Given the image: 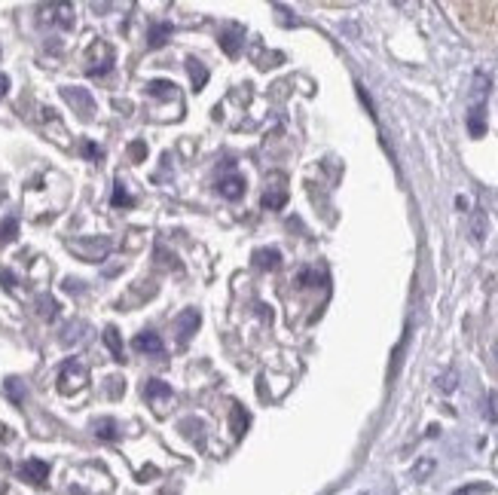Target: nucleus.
Returning <instances> with one entry per match:
<instances>
[{
    "label": "nucleus",
    "instance_id": "nucleus-14",
    "mask_svg": "<svg viewBox=\"0 0 498 495\" xmlns=\"http://www.w3.org/2000/svg\"><path fill=\"white\" fill-rule=\"evenodd\" d=\"M104 343H107L110 352H114L116 361H126V358H123V336H119L116 327H107V330H104Z\"/></svg>",
    "mask_w": 498,
    "mask_h": 495
},
{
    "label": "nucleus",
    "instance_id": "nucleus-10",
    "mask_svg": "<svg viewBox=\"0 0 498 495\" xmlns=\"http://www.w3.org/2000/svg\"><path fill=\"white\" fill-rule=\"evenodd\" d=\"M171 31H174V28H171L169 22H156V25H150V34H147V43H150L153 49H159L162 43H169Z\"/></svg>",
    "mask_w": 498,
    "mask_h": 495
},
{
    "label": "nucleus",
    "instance_id": "nucleus-15",
    "mask_svg": "<svg viewBox=\"0 0 498 495\" xmlns=\"http://www.w3.org/2000/svg\"><path fill=\"white\" fill-rule=\"evenodd\" d=\"M37 315H43L46 321H52L55 315H59V302H55L52 297H46V293H43V297L37 300Z\"/></svg>",
    "mask_w": 498,
    "mask_h": 495
},
{
    "label": "nucleus",
    "instance_id": "nucleus-30",
    "mask_svg": "<svg viewBox=\"0 0 498 495\" xmlns=\"http://www.w3.org/2000/svg\"><path fill=\"white\" fill-rule=\"evenodd\" d=\"M483 492H486V486L474 483V486H465V489H458V492H453V495H483Z\"/></svg>",
    "mask_w": 498,
    "mask_h": 495
},
{
    "label": "nucleus",
    "instance_id": "nucleus-27",
    "mask_svg": "<svg viewBox=\"0 0 498 495\" xmlns=\"http://www.w3.org/2000/svg\"><path fill=\"white\" fill-rule=\"evenodd\" d=\"M114 205H116V208H126V205H132V199L126 196L123 183H116V187H114Z\"/></svg>",
    "mask_w": 498,
    "mask_h": 495
},
{
    "label": "nucleus",
    "instance_id": "nucleus-3",
    "mask_svg": "<svg viewBox=\"0 0 498 495\" xmlns=\"http://www.w3.org/2000/svg\"><path fill=\"white\" fill-rule=\"evenodd\" d=\"M61 98L68 101V104L77 110L80 116H92L95 114V101H92V95L86 89H77V86H64L61 89Z\"/></svg>",
    "mask_w": 498,
    "mask_h": 495
},
{
    "label": "nucleus",
    "instance_id": "nucleus-33",
    "mask_svg": "<svg viewBox=\"0 0 498 495\" xmlns=\"http://www.w3.org/2000/svg\"><path fill=\"white\" fill-rule=\"evenodd\" d=\"M6 89H9V80L4 77V73H0V98H4V95H6Z\"/></svg>",
    "mask_w": 498,
    "mask_h": 495
},
{
    "label": "nucleus",
    "instance_id": "nucleus-26",
    "mask_svg": "<svg viewBox=\"0 0 498 495\" xmlns=\"http://www.w3.org/2000/svg\"><path fill=\"white\" fill-rule=\"evenodd\" d=\"M431 471H435V462H431V458H422V462L413 468V477H416V480H422V477L431 474Z\"/></svg>",
    "mask_w": 498,
    "mask_h": 495
},
{
    "label": "nucleus",
    "instance_id": "nucleus-5",
    "mask_svg": "<svg viewBox=\"0 0 498 495\" xmlns=\"http://www.w3.org/2000/svg\"><path fill=\"white\" fill-rule=\"evenodd\" d=\"M217 192L224 199H229V202L242 199L245 196V178H238V174H226V178L217 181Z\"/></svg>",
    "mask_w": 498,
    "mask_h": 495
},
{
    "label": "nucleus",
    "instance_id": "nucleus-7",
    "mask_svg": "<svg viewBox=\"0 0 498 495\" xmlns=\"http://www.w3.org/2000/svg\"><path fill=\"white\" fill-rule=\"evenodd\" d=\"M220 49H224L229 59H236V55L242 52V28H226V31L220 34Z\"/></svg>",
    "mask_w": 498,
    "mask_h": 495
},
{
    "label": "nucleus",
    "instance_id": "nucleus-28",
    "mask_svg": "<svg viewBox=\"0 0 498 495\" xmlns=\"http://www.w3.org/2000/svg\"><path fill=\"white\" fill-rule=\"evenodd\" d=\"M128 156H132V159H138V162H141L144 156H147V144H144V141H135L132 147H128Z\"/></svg>",
    "mask_w": 498,
    "mask_h": 495
},
{
    "label": "nucleus",
    "instance_id": "nucleus-29",
    "mask_svg": "<svg viewBox=\"0 0 498 495\" xmlns=\"http://www.w3.org/2000/svg\"><path fill=\"white\" fill-rule=\"evenodd\" d=\"M6 391H9V398H13V401H22V385H18L16 379L6 382Z\"/></svg>",
    "mask_w": 498,
    "mask_h": 495
},
{
    "label": "nucleus",
    "instance_id": "nucleus-8",
    "mask_svg": "<svg viewBox=\"0 0 498 495\" xmlns=\"http://www.w3.org/2000/svg\"><path fill=\"white\" fill-rule=\"evenodd\" d=\"M135 348L138 352H144V355H162V336L159 334H138L135 336Z\"/></svg>",
    "mask_w": 498,
    "mask_h": 495
},
{
    "label": "nucleus",
    "instance_id": "nucleus-23",
    "mask_svg": "<svg viewBox=\"0 0 498 495\" xmlns=\"http://www.w3.org/2000/svg\"><path fill=\"white\" fill-rule=\"evenodd\" d=\"M147 89H150V95H171V92H174V86L169 80H153Z\"/></svg>",
    "mask_w": 498,
    "mask_h": 495
},
{
    "label": "nucleus",
    "instance_id": "nucleus-32",
    "mask_svg": "<svg viewBox=\"0 0 498 495\" xmlns=\"http://www.w3.org/2000/svg\"><path fill=\"white\" fill-rule=\"evenodd\" d=\"M0 284H4V288H16V275L13 272H0Z\"/></svg>",
    "mask_w": 498,
    "mask_h": 495
},
{
    "label": "nucleus",
    "instance_id": "nucleus-31",
    "mask_svg": "<svg viewBox=\"0 0 498 495\" xmlns=\"http://www.w3.org/2000/svg\"><path fill=\"white\" fill-rule=\"evenodd\" d=\"M83 153H86V156H89V159H101V150H98V147H95V144H89V141H86V144H83Z\"/></svg>",
    "mask_w": 498,
    "mask_h": 495
},
{
    "label": "nucleus",
    "instance_id": "nucleus-19",
    "mask_svg": "<svg viewBox=\"0 0 498 495\" xmlns=\"http://www.w3.org/2000/svg\"><path fill=\"white\" fill-rule=\"evenodd\" d=\"M52 13H55V22H59V25H64V28H71V25H73V6H71V4L52 6Z\"/></svg>",
    "mask_w": 498,
    "mask_h": 495
},
{
    "label": "nucleus",
    "instance_id": "nucleus-12",
    "mask_svg": "<svg viewBox=\"0 0 498 495\" xmlns=\"http://www.w3.org/2000/svg\"><path fill=\"white\" fill-rule=\"evenodd\" d=\"M257 266L260 269H279V263H281V254L275 251V248H263V251H257Z\"/></svg>",
    "mask_w": 498,
    "mask_h": 495
},
{
    "label": "nucleus",
    "instance_id": "nucleus-34",
    "mask_svg": "<svg viewBox=\"0 0 498 495\" xmlns=\"http://www.w3.org/2000/svg\"><path fill=\"white\" fill-rule=\"evenodd\" d=\"M495 352H498V346H495Z\"/></svg>",
    "mask_w": 498,
    "mask_h": 495
},
{
    "label": "nucleus",
    "instance_id": "nucleus-22",
    "mask_svg": "<svg viewBox=\"0 0 498 495\" xmlns=\"http://www.w3.org/2000/svg\"><path fill=\"white\" fill-rule=\"evenodd\" d=\"M83 330H86V324H80V321H73V324L64 327V334H61V343H77V339H83Z\"/></svg>",
    "mask_w": 498,
    "mask_h": 495
},
{
    "label": "nucleus",
    "instance_id": "nucleus-6",
    "mask_svg": "<svg viewBox=\"0 0 498 495\" xmlns=\"http://www.w3.org/2000/svg\"><path fill=\"white\" fill-rule=\"evenodd\" d=\"M199 312L196 309H187V312H183V315L178 318V339H181V343H187V339L193 336V334H196V330H199Z\"/></svg>",
    "mask_w": 498,
    "mask_h": 495
},
{
    "label": "nucleus",
    "instance_id": "nucleus-13",
    "mask_svg": "<svg viewBox=\"0 0 498 495\" xmlns=\"http://www.w3.org/2000/svg\"><path fill=\"white\" fill-rule=\"evenodd\" d=\"M486 233H490V220H486V211H474V214H471V236H474V242H483Z\"/></svg>",
    "mask_w": 498,
    "mask_h": 495
},
{
    "label": "nucleus",
    "instance_id": "nucleus-20",
    "mask_svg": "<svg viewBox=\"0 0 498 495\" xmlns=\"http://www.w3.org/2000/svg\"><path fill=\"white\" fill-rule=\"evenodd\" d=\"M233 431H236V437H242L248 431V412H245V407H238V403L233 410Z\"/></svg>",
    "mask_w": 498,
    "mask_h": 495
},
{
    "label": "nucleus",
    "instance_id": "nucleus-2",
    "mask_svg": "<svg viewBox=\"0 0 498 495\" xmlns=\"http://www.w3.org/2000/svg\"><path fill=\"white\" fill-rule=\"evenodd\" d=\"M68 248L73 254H80L83 260L98 263V260H104L107 251H110V238H95V242H68Z\"/></svg>",
    "mask_w": 498,
    "mask_h": 495
},
{
    "label": "nucleus",
    "instance_id": "nucleus-16",
    "mask_svg": "<svg viewBox=\"0 0 498 495\" xmlns=\"http://www.w3.org/2000/svg\"><path fill=\"white\" fill-rule=\"evenodd\" d=\"M187 71L193 73V89H202L205 86V77H208V71L202 68V64L196 59H187Z\"/></svg>",
    "mask_w": 498,
    "mask_h": 495
},
{
    "label": "nucleus",
    "instance_id": "nucleus-25",
    "mask_svg": "<svg viewBox=\"0 0 498 495\" xmlns=\"http://www.w3.org/2000/svg\"><path fill=\"white\" fill-rule=\"evenodd\" d=\"M486 419L490 422H498V391L490 394V401H486Z\"/></svg>",
    "mask_w": 498,
    "mask_h": 495
},
{
    "label": "nucleus",
    "instance_id": "nucleus-17",
    "mask_svg": "<svg viewBox=\"0 0 498 495\" xmlns=\"http://www.w3.org/2000/svg\"><path fill=\"white\" fill-rule=\"evenodd\" d=\"M95 434L101 440H116V422L114 419H98L95 422Z\"/></svg>",
    "mask_w": 498,
    "mask_h": 495
},
{
    "label": "nucleus",
    "instance_id": "nucleus-24",
    "mask_svg": "<svg viewBox=\"0 0 498 495\" xmlns=\"http://www.w3.org/2000/svg\"><path fill=\"white\" fill-rule=\"evenodd\" d=\"M437 385H440V391H453L456 385H458V376H456L453 370H449V373H444V376H440V379H437Z\"/></svg>",
    "mask_w": 498,
    "mask_h": 495
},
{
    "label": "nucleus",
    "instance_id": "nucleus-1",
    "mask_svg": "<svg viewBox=\"0 0 498 495\" xmlns=\"http://www.w3.org/2000/svg\"><path fill=\"white\" fill-rule=\"evenodd\" d=\"M89 382V373H86V367H83L80 361H64V367H61V376H59V389L64 391V394H71V391H77V389H83V385Z\"/></svg>",
    "mask_w": 498,
    "mask_h": 495
},
{
    "label": "nucleus",
    "instance_id": "nucleus-18",
    "mask_svg": "<svg viewBox=\"0 0 498 495\" xmlns=\"http://www.w3.org/2000/svg\"><path fill=\"white\" fill-rule=\"evenodd\" d=\"M18 236V220L16 217H6V220H0V242H13V238Z\"/></svg>",
    "mask_w": 498,
    "mask_h": 495
},
{
    "label": "nucleus",
    "instance_id": "nucleus-9",
    "mask_svg": "<svg viewBox=\"0 0 498 495\" xmlns=\"http://www.w3.org/2000/svg\"><path fill=\"white\" fill-rule=\"evenodd\" d=\"M144 398H147V401H169V398H171V385L162 382V379H147Z\"/></svg>",
    "mask_w": 498,
    "mask_h": 495
},
{
    "label": "nucleus",
    "instance_id": "nucleus-4",
    "mask_svg": "<svg viewBox=\"0 0 498 495\" xmlns=\"http://www.w3.org/2000/svg\"><path fill=\"white\" fill-rule=\"evenodd\" d=\"M18 474H22V480H28V483L43 486L46 477H49V465L40 462V458H28V462H22V468H18Z\"/></svg>",
    "mask_w": 498,
    "mask_h": 495
},
{
    "label": "nucleus",
    "instance_id": "nucleus-21",
    "mask_svg": "<svg viewBox=\"0 0 498 495\" xmlns=\"http://www.w3.org/2000/svg\"><path fill=\"white\" fill-rule=\"evenodd\" d=\"M263 208H284V202H288V196H284V190H272V192H263Z\"/></svg>",
    "mask_w": 498,
    "mask_h": 495
},
{
    "label": "nucleus",
    "instance_id": "nucleus-11",
    "mask_svg": "<svg viewBox=\"0 0 498 495\" xmlns=\"http://www.w3.org/2000/svg\"><path fill=\"white\" fill-rule=\"evenodd\" d=\"M468 132H471V138H483L486 135L483 107H471V110H468Z\"/></svg>",
    "mask_w": 498,
    "mask_h": 495
}]
</instances>
